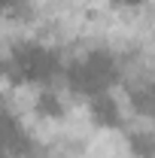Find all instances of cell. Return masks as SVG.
Masks as SVG:
<instances>
[{
    "label": "cell",
    "instance_id": "cell-2",
    "mask_svg": "<svg viewBox=\"0 0 155 158\" xmlns=\"http://www.w3.org/2000/svg\"><path fill=\"white\" fill-rule=\"evenodd\" d=\"M34 113H37L43 122H61V118L67 116V100L64 94H58L55 88H40L37 98H34Z\"/></svg>",
    "mask_w": 155,
    "mask_h": 158
},
{
    "label": "cell",
    "instance_id": "cell-1",
    "mask_svg": "<svg viewBox=\"0 0 155 158\" xmlns=\"http://www.w3.org/2000/svg\"><path fill=\"white\" fill-rule=\"evenodd\" d=\"M88 118H91V125H97V128L119 131V128H125V106L110 91H100L94 98H88Z\"/></svg>",
    "mask_w": 155,
    "mask_h": 158
},
{
    "label": "cell",
    "instance_id": "cell-4",
    "mask_svg": "<svg viewBox=\"0 0 155 158\" xmlns=\"http://www.w3.org/2000/svg\"><path fill=\"white\" fill-rule=\"evenodd\" d=\"M113 3H119V6H131V9H137V6H143L146 0H113Z\"/></svg>",
    "mask_w": 155,
    "mask_h": 158
},
{
    "label": "cell",
    "instance_id": "cell-3",
    "mask_svg": "<svg viewBox=\"0 0 155 158\" xmlns=\"http://www.w3.org/2000/svg\"><path fill=\"white\" fill-rule=\"evenodd\" d=\"M125 146L134 158H155V131L152 128H131L125 134Z\"/></svg>",
    "mask_w": 155,
    "mask_h": 158
}]
</instances>
